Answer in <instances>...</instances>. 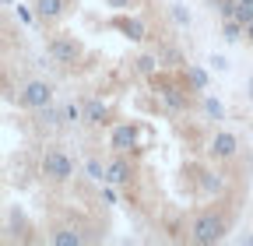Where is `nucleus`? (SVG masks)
<instances>
[{
	"mask_svg": "<svg viewBox=\"0 0 253 246\" xmlns=\"http://www.w3.org/2000/svg\"><path fill=\"white\" fill-rule=\"evenodd\" d=\"M225 236V222L218 218V214H197L194 225H190V239L201 243V246H211Z\"/></svg>",
	"mask_w": 253,
	"mask_h": 246,
	"instance_id": "obj_1",
	"label": "nucleus"
},
{
	"mask_svg": "<svg viewBox=\"0 0 253 246\" xmlns=\"http://www.w3.org/2000/svg\"><path fill=\"white\" fill-rule=\"evenodd\" d=\"M42 176L63 183V179H71V176H74V162L63 155V151L53 148V151H46V155H42Z\"/></svg>",
	"mask_w": 253,
	"mask_h": 246,
	"instance_id": "obj_2",
	"label": "nucleus"
},
{
	"mask_svg": "<svg viewBox=\"0 0 253 246\" xmlns=\"http://www.w3.org/2000/svg\"><path fill=\"white\" fill-rule=\"evenodd\" d=\"M53 102V88L46 81H28L25 91H21V106H32V109H46Z\"/></svg>",
	"mask_w": 253,
	"mask_h": 246,
	"instance_id": "obj_3",
	"label": "nucleus"
},
{
	"mask_svg": "<svg viewBox=\"0 0 253 246\" xmlns=\"http://www.w3.org/2000/svg\"><path fill=\"white\" fill-rule=\"evenodd\" d=\"M49 56L56 60V64H74V60H78V46H74L71 39L56 36V39L49 42Z\"/></svg>",
	"mask_w": 253,
	"mask_h": 246,
	"instance_id": "obj_4",
	"label": "nucleus"
},
{
	"mask_svg": "<svg viewBox=\"0 0 253 246\" xmlns=\"http://www.w3.org/2000/svg\"><path fill=\"white\" fill-rule=\"evenodd\" d=\"M63 7H67V0H36V14H39V21H53V18H60Z\"/></svg>",
	"mask_w": 253,
	"mask_h": 246,
	"instance_id": "obj_5",
	"label": "nucleus"
},
{
	"mask_svg": "<svg viewBox=\"0 0 253 246\" xmlns=\"http://www.w3.org/2000/svg\"><path fill=\"white\" fill-rule=\"evenodd\" d=\"M134 141H137V130L130 127V123H123V127L113 130V148H116V151H130Z\"/></svg>",
	"mask_w": 253,
	"mask_h": 246,
	"instance_id": "obj_6",
	"label": "nucleus"
},
{
	"mask_svg": "<svg viewBox=\"0 0 253 246\" xmlns=\"http://www.w3.org/2000/svg\"><path fill=\"white\" fill-rule=\"evenodd\" d=\"M211 151H214L218 159H232V155H236V137H232V134H218L214 144H211Z\"/></svg>",
	"mask_w": 253,
	"mask_h": 246,
	"instance_id": "obj_7",
	"label": "nucleus"
},
{
	"mask_svg": "<svg viewBox=\"0 0 253 246\" xmlns=\"http://www.w3.org/2000/svg\"><path fill=\"white\" fill-rule=\"evenodd\" d=\"M106 116H109V109H106V102H99V99H91V102L84 106V123H106Z\"/></svg>",
	"mask_w": 253,
	"mask_h": 246,
	"instance_id": "obj_8",
	"label": "nucleus"
},
{
	"mask_svg": "<svg viewBox=\"0 0 253 246\" xmlns=\"http://www.w3.org/2000/svg\"><path fill=\"white\" fill-rule=\"evenodd\" d=\"M130 179V165H126L123 159H116L109 169H106V183H126Z\"/></svg>",
	"mask_w": 253,
	"mask_h": 246,
	"instance_id": "obj_9",
	"label": "nucleus"
},
{
	"mask_svg": "<svg viewBox=\"0 0 253 246\" xmlns=\"http://www.w3.org/2000/svg\"><path fill=\"white\" fill-rule=\"evenodd\" d=\"M53 243H56V246H81L84 236L74 232V229H60V232H53Z\"/></svg>",
	"mask_w": 253,
	"mask_h": 246,
	"instance_id": "obj_10",
	"label": "nucleus"
},
{
	"mask_svg": "<svg viewBox=\"0 0 253 246\" xmlns=\"http://www.w3.org/2000/svg\"><path fill=\"white\" fill-rule=\"evenodd\" d=\"M232 18L246 28L250 21H253V4H250V0H236V11H232Z\"/></svg>",
	"mask_w": 253,
	"mask_h": 246,
	"instance_id": "obj_11",
	"label": "nucleus"
},
{
	"mask_svg": "<svg viewBox=\"0 0 253 246\" xmlns=\"http://www.w3.org/2000/svg\"><path fill=\"white\" fill-rule=\"evenodd\" d=\"M190 81H194V88H197V91H204V88H208V74H204L201 67H190Z\"/></svg>",
	"mask_w": 253,
	"mask_h": 246,
	"instance_id": "obj_12",
	"label": "nucleus"
},
{
	"mask_svg": "<svg viewBox=\"0 0 253 246\" xmlns=\"http://www.w3.org/2000/svg\"><path fill=\"white\" fill-rule=\"evenodd\" d=\"M123 32L130 39H144V25L141 21H123Z\"/></svg>",
	"mask_w": 253,
	"mask_h": 246,
	"instance_id": "obj_13",
	"label": "nucleus"
},
{
	"mask_svg": "<svg viewBox=\"0 0 253 246\" xmlns=\"http://www.w3.org/2000/svg\"><path fill=\"white\" fill-rule=\"evenodd\" d=\"M204 109H208V116H214V120L225 116V109H221V102H218V99H208V102H204Z\"/></svg>",
	"mask_w": 253,
	"mask_h": 246,
	"instance_id": "obj_14",
	"label": "nucleus"
},
{
	"mask_svg": "<svg viewBox=\"0 0 253 246\" xmlns=\"http://www.w3.org/2000/svg\"><path fill=\"white\" fill-rule=\"evenodd\" d=\"M88 176H91V179H106V169L95 162V159H88Z\"/></svg>",
	"mask_w": 253,
	"mask_h": 246,
	"instance_id": "obj_15",
	"label": "nucleus"
},
{
	"mask_svg": "<svg viewBox=\"0 0 253 246\" xmlns=\"http://www.w3.org/2000/svg\"><path fill=\"white\" fill-rule=\"evenodd\" d=\"M63 116H67V123H74V120L84 116V109H81V106H67V109H63Z\"/></svg>",
	"mask_w": 253,
	"mask_h": 246,
	"instance_id": "obj_16",
	"label": "nucleus"
},
{
	"mask_svg": "<svg viewBox=\"0 0 253 246\" xmlns=\"http://www.w3.org/2000/svg\"><path fill=\"white\" fill-rule=\"evenodd\" d=\"M155 67H158V64H155V56H141V71H144V74H151Z\"/></svg>",
	"mask_w": 253,
	"mask_h": 246,
	"instance_id": "obj_17",
	"label": "nucleus"
},
{
	"mask_svg": "<svg viewBox=\"0 0 253 246\" xmlns=\"http://www.w3.org/2000/svg\"><path fill=\"white\" fill-rule=\"evenodd\" d=\"M106 4H109V7H116V11H123V7H130L134 0H106Z\"/></svg>",
	"mask_w": 253,
	"mask_h": 246,
	"instance_id": "obj_18",
	"label": "nucleus"
},
{
	"mask_svg": "<svg viewBox=\"0 0 253 246\" xmlns=\"http://www.w3.org/2000/svg\"><path fill=\"white\" fill-rule=\"evenodd\" d=\"M243 32H246V39H253V21H250V25L243 28Z\"/></svg>",
	"mask_w": 253,
	"mask_h": 246,
	"instance_id": "obj_19",
	"label": "nucleus"
},
{
	"mask_svg": "<svg viewBox=\"0 0 253 246\" xmlns=\"http://www.w3.org/2000/svg\"><path fill=\"white\" fill-rule=\"evenodd\" d=\"M250 95H253V78H250Z\"/></svg>",
	"mask_w": 253,
	"mask_h": 246,
	"instance_id": "obj_20",
	"label": "nucleus"
},
{
	"mask_svg": "<svg viewBox=\"0 0 253 246\" xmlns=\"http://www.w3.org/2000/svg\"><path fill=\"white\" fill-rule=\"evenodd\" d=\"M250 162H253V159H250Z\"/></svg>",
	"mask_w": 253,
	"mask_h": 246,
	"instance_id": "obj_21",
	"label": "nucleus"
},
{
	"mask_svg": "<svg viewBox=\"0 0 253 246\" xmlns=\"http://www.w3.org/2000/svg\"><path fill=\"white\" fill-rule=\"evenodd\" d=\"M250 243H253V239H250Z\"/></svg>",
	"mask_w": 253,
	"mask_h": 246,
	"instance_id": "obj_22",
	"label": "nucleus"
}]
</instances>
